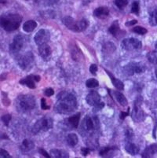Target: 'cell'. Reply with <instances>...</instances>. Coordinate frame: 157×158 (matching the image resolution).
<instances>
[{"label": "cell", "instance_id": "obj_1", "mask_svg": "<svg viewBox=\"0 0 157 158\" xmlns=\"http://www.w3.org/2000/svg\"><path fill=\"white\" fill-rule=\"evenodd\" d=\"M77 101L74 94L68 91H61L57 95L54 110L56 112L62 114H68L76 109Z\"/></svg>", "mask_w": 157, "mask_h": 158}, {"label": "cell", "instance_id": "obj_2", "mask_svg": "<svg viewBox=\"0 0 157 158\" xmlns=\"http://www.w3.org/2000/svg\"><path fill=\"white\" fill-rule=\"evenodd\" d=\"M22 18L19 14H8L2 15L0 19L1 27L6 31H13L19 28Z\"/></svg>", "mask_w": 157, "mask_h": 158}, {"label": "cell", "instance_id": "obj_3", "mask_svg": "<svg viewBox=\"0 0 157 158\" xmlns=\"http://www.w3.org/2000/svg\"><path fill=\"white\" fill-rule=\"evenodd\" d=\"M35 106V97L30 94H23L17 97L16 108L18 112H28L33 110Z\"/></svg>", "mask_w": 157, "mask_h": 158}, {"label": "cell", "instance_id": "obj_4", "mask_svg": "<svg viewBox=\"0 0 157 158\" xmlns=\"http://www.w3.org/2000/svg\"><path fill=\"white\" fill-rule=\"evenodd\" d=\"M54 122L53 120L48 117H43L35 123L32 129L34 134H37L40 131H47L53 127Z\"/></svg>", "mask_w": 157, "mask_h": 158}, {"label": "cell", "instance_id": "obj_5", "mask_svg": "<svg viewBox=\"0 0 157 158\" xmlns=\"http://www.w3.org/2000/svg\"><path fill=\"white\" fill-rule=\"evenodd\" d=\"M99 126H100V123L97 116L90 117V116H86V117L83 120L81 129L86 132L92 131L95 129L98 128Z\"/></svg>", "mask_w": 157, "mask_h": 158}, {"label": "cell", "instance_id": "obj_6", "mask_svg": "<svg viewBox=\"0 0 157 158\" xmlns=\"http://www.w3.org/2000/svg\"><path fill=\"white\" fill-rule=\"evenodd\" d=\"M145 69V65L142 62H130L124 68L125 73L128 76H132L134 73H142Z\"/></svg>", "mask_w": 157, "mask_h": 158}, {"label": "cell", "instance_id": "obj_7", "mask_svg": "<svg viewBox=\"0 0 157 158\" xmlns=\"http://www.w3.org/2000/svg\"><path fill=\"white\" fill-rule=\"evenodd\" d=\"M34 62V55H33L32 52L29 51V52L25 53L23 54L22 56L19 57L18 59V65L23 70H27L31 67V64Z\"/></svg>", "mask_w": 157, "mask_h": 158}, {"label": "cell", "instance_id": "obj_8", "mask_svg": "<svg viewBox=\"0 0 157 158\" xmlns=\"http://www.w3.org/2000/svg\"><path fill=\"white\" fill-rule=\"evenodd\" d=\"M142 42L138 39L127 38L123 40L121 47L126 51H134L142 47Z\"/></svg>", "mask_w": 157, "mask_h": 158}, {"label": "cell", "instance_id": "obj_9", "mask_svg": "<svg viewBox=\"0 0 157 158\" xmlns=\"http://www.w3.org/2000/svg\"><path fill=\"white\" fill-rule=\"evenodd\" d=\"M50 39V34L47 30L41 29L35 34L34 37L35 43L36 45L41 46L43 44H47Z\"/></svg>", "mask_w": 157, "mask_h": 158}, {"label": "cell", "instance_id": "obj_10", "mask_svg": "<svg viewBox=\"0 0 157 158\" xmlns=\"http://www.w3.org/2000/svg\"><path fill=\"white\" fill-rule=\"evenodd\" d=\"M24 45V39L21 35H17L10 45V52L11 54H17L19 52Z\"/></svg>", "mask_w": 157, "mask_h": 158}, {"label": "cell", "instance_id": "obj_11", "mask_svg": "<svg viewBox=\"0 0 157 158\" xmlns=\"http://www.w3.org/2000/svg\"><path fill=\"white\" fill-rule=\"evenodd\" d=\"M40 79H41V77L38 75H29L25 78L20 80V84H23V85H26L31 89H35L36 87L35 82L40 81Z\"/></svg>", "mask_w": 157, "mask_h": 158}, {"label": "cell", "instance_id": "obj_12", "mask_svg": "<svg viewBox=\"0 0 157 158\" xmlns=\"http://www.w3.org/2000/svg\"><path fill=\"white\" fill-rule=\"evenodd\" d=\"M62 22L68 29L72 30L73 31H76V32H80L78 22L75 21L72 17L66 16L62 19Z\"/></svg>", "mask_w": 157, "mask_h": 158}, {"label": "cell", "instance_id": "obj_13", "mask_svg": "<svg viewBox=\"0 0 157 158\" xmlns=\"http://www.w3.org/2000/svg\"><path fill=\"white\" fill-rule=\"evenodd\" d=\"M86 102L88 103L90 106L95 107L96 106L99 104L101 102V96L97 91H91L89 93L86 98Z\"/></svg>", "mask_w": 157, "mask_h": 158}, {"label": "cell", "instance_id": "obj_14", "mask_svg": "<svg viewBox=\"0 0 157 158\" xmlns=\"http://www.w3.org/2000/svg\"><path fill=\"white\" fill-rule=\"evenodd\" d=\"M39 55L43 60L45 61H49L51 57V48L47 44H43L41 46H39Z\"/></svg>", "mask_w": 157, "mask_h": 158}, {"label": "cell", "instance_id": "obj_15", "mask_svg": "<svg viewBox=\"0 0 157 158\" xmlns=\"http://www.w3.org/2000/svg\"><path fill=\"white\" fill-rule=\"evenodd\" d=\"M131 116L135 121H140V120H142L143 119L144 113L142 109H141V105L139 102H138V103L137 102H135L134 108Z\"/></svg>", "mask_w": 157, "mask_h": 158}, {"label": "cell", "instance_id": "obj_16", "mask_svg": "<svg viewBox=\"0 0 157 158\" xmlns=\"http://www.w3.org/2000/svg\"><path fill=\"white\" fill-rule=\"evenodd\" d=\"M109 14V10L106 6H101L93 10V16L98 18H105Z\"/></svg>", "mask_w": 157, "mask_h": 158}, {"label": "cell", "instance_id": "obj_17", "mask_svg": "<svg viewBox=\"0 0 157 158\" xmlns=\"http://www.w3.org/2000/svg\"><path fill=\"white\" fill-rule=\"evenodd\" d=\"M157 153V144H152L149 146L144 150L142 157H151Z\"/></svg>", "mask_w": 157, "mask_h": 158}, {"label": "cell", "instance_id": "obj_18", "mask_svg": "<svg viewBox=\"0 0 157 158\" xmlns=\"http://www.w3.org/2000/svg\"><path fill=\"white\" fill-rule=\"evenodd\" d=\"M50 154L52 157L55 158H68L69 157V154L68 152L62 149H51L50 152Z\"/></svg>", "mask_w": 157, "mask_h": 158}, {"label": "cell", "instance_id": "obj_19", "mask_svg": "<svg viewBox=\"0 0 157 158\" xmlns=\"http://www.w3.org/2000/svg\"><path fill=\"white\" fill-rule=\"evenodd\" d=\"M125 150H126L127 153H129L131 155H136L139 153V147L138 146L134 144L133 143H130V142H127L126 144L125 145Z\"/></svg>", "mask_w": 157, "mask_h": 158}, {"label": "cell", "instance_id": "obj_20", "mask_svg": "<svg viewBox=\"0 0 157 158\" xmlns=\"http://www.w3.org/2000/svg\"><path fill=\"white\" fill-rule=\"evenodd\" d=\"M80 113H78L77 114L74 115V116L69 117L67 119L68 124L72 128H77L78 125H79V123H80Z\"/></svg>", "mask_w": 157, "mask_h": 158}, {"label": "cell", "instance_id": "obj_21", "mask_svg": "<svg viewBox=\"0 0 157 158\" xmlns=\"http://www.w3.org/2000/svg\"><path fill=\"white\" fill-rule=\"evenodd\" d=\"M34 147L35 144L32 141L29 140V139H24L21 146V151L24 152V153H27V152H29L30 150L34 149Z\"/></svg>", "mask_w": 157, "mask_h": 158}, {"label": "cell", "instance_id": "obj_22", "mask_svg": "<svg viewBox=\"0 0 157 158\" xmlns=\"http://www.w3.org/2000/svg\"><path fill=\"white\" fill-rule=\"evenodd\" d=\"M37 27V23L33 20L26 21L23 25V30L25 32H31Z\"/></svg>", "mask_w": 157, "mask_h": 158}, {"label": "cell", "instance_id": "obj_23", "mask_svg": "<svg viewBox=\"0 0 157 158\" xmlns=\"http://www.w3.org/2000/svg\"><path fill=\"white\" fill-rule=\"evenodd\" d=\"M106 72H107V73L109 74V77H110L111 81H112V83L113 84V85L115 86V87L119 90H123V89H124V84H123V82L120 81V80H118V79H116L115 77H113V76H112V75L109 73V72H108V71H106Z\"/></svg>", "mask_w": 157, "mask_h": 158}, {"label": "cell", "instance_id": "obj_24", "mask_svg": "<svg viewBox=\"0 0 157 158\" xmlns=\"http://www.w3.org/2000/svg\"><path fill=\"white\" fill-rule=\"evenodd\" d=\"M113 95L114 98L116 99V101L119 103L122 106H127V100L125 98V96L123 95L122 93L118 92V91H114L113 92Z\"/></svg>", "mask_w": 157, "mask_h": 158}, {"label": "cell", "instance_id": "obj_25", "mask_svg": "<svg viewBox=\"0 0 157 158\" xmlns=\"http://www.w3.org/2000/svg\"><path fill=\"white\" fill-rule=\"evenodd\" d=\"M109 31L112 34V35L117 37V35L119 34V32L120 31V28H119V22L117 21H115L114 22L112 23V25L110 26V28H109Z\"/></svg>", "mask_w": 157, "mask_h": 158}, {"label": "cell", "instance_id": "obj_26", "mask_svg": "<svg viewBox=\"0 0 157 158\" xmlns=\"http://www.w3.org/2000/svg\"><path fill=\"white\" fill-rule=\"evenodd\" d=\"M66 142H67L68 146H75L77 145L78 142H79V139H78V136L76 134H69L68 135L67 138H66Z\"/></svg>", "mask_w": 157, "mask_h": 158}, {"label": "cell", "instance_id": "obj_27", "mask_svg": "<svg viewBox=\"0 0 157 158\" xmlns=\"http://www.w3.org/2000/svg\"><path fill=\"white\" fill-rule=\"evenodd\" d=\"M116 47L114 44L109 42L106 43V44L103 46V49H102V50H103V52L105 53V54H112V53L116 51Z\"/></svg>", "mask_w": 157, "mask_h": 158}, {"label": "cell", "instance_id": "obj_28", "mask_svg": "<svg viewBox=\"0 0 157 158\" xmlns=\"http://www.w3.org/2000/svg\"><path fill=\"white\" fill-rule=\"evenodd\" d=\"M116 147H105L101 149L100 156H109V154L116 150Z\"/></svg>", "mask_w": 157, "mask_h": 158}, {"label": "cell", "instance_id": "obj_29", "mask_svg": "<svg viewBox=\"0 0 157 158\" xmlns=\"http://www.w3.org/2000/svg\"><path fill=\"white\" fill-rule=\"evenodd\" d=\"M147 58L149 60V62L152 63V64H157V51H152L149 52L147 54Z\"/></svg>", "mask_w": 157, "mask_h": 158}, {"label": "cell", "instance_id": "obj_30", "mask_svg": "<svg viewBox=\"0 0 157 158\" xmlns=\"http://www.w3.org/2000/svg\"><path fill=\"white\" fill-rule=\"evenodd\" d=\"M149 23L153 26H157V7L152 12L149 18Z\"/></svg>", "mask_w": 157, "mask_h": 158}, {"label": "cell", "instance_id": "obj_31", "mask_svg": "<svg viewBox=\"0 0 157 158\" xmlns=\"http://www.w3.org/2000/svg\"><path fill=\"white\" fill-rule=\"evenodd\" d=\"M78 25H79V30L80 32L87 28V27L89 26V21L86 19H82L81 21H78Z\"/></svg>", "mask_w": 157, "mask_h": 158}, {"label": "cell", "instance_id": "obj_32", "mask_svg": "<svg viewBox=\"0 0 157 158\" xmlns=\"http://www.w3.org/2000/svg\"><path fill=\"white\" fill-rule=\"evenodd\" d=\"M140 12V2L139 1H134L131 6V13L138 15Z\"/></svg>", "mask_w": 157, "mask_h": 158}, {"label": "cell", "instance_id": "obj_33", "mask_svg": "<svg viewBox=\"0 0 157 158\" xmlns=\"http://www.w3.org/2000/svg\"><path fill=\"white\" fill-rule=\"evenodd\" d=\"M98 85V81L97 80H95V79H89L86 82V86L88 88H94V87H97Z\"/></svg>", "mask_w": 157, "mask_h": 158}, {"label": "cell", "instance_id": "obj_34", "mask_svg": "<svg viewBox=\"0 0 157 158\" xmlns=\"http://www.w3.org/2000/svg\"><path fill=\"white\" fill-rule=\"evenodd\" d=\"M115 4L120 10H123L128 4V0H115Z\"/></svg>", "mask_w": 157, "mask_h": 158}, {"label": "cell", "instance_id": "obj_35", "mask_svg": "<svg viewBox=\"0 0 157 158\" xmlns=\"http://www.w3.org/2000/svg\"><path fill=\"white\" fill-rule=\"evenodd\" d=\"M132 31L134 32L137 33V34H139V35H145L147 33V29L146 28H143V27H141V26H138V27H135L132 29Z\"/></svg>", "mask_w": 157, "mask_h": 158}, {"label": "cell", "instance_id": "obj_36", "mask_svg": "<svg viewBox=\"0 0 157 158\" xmlns=\"http://www.w3.org/2000/svg\"><path fill=\"white\" fill-rule=\"evenodd\" d=\"M11 119H12V116L10 114H6L2 116V121L3 122L6 126L9 125V123L10 122Z\"/></svg>", "mask_w": 157, "mask_h": 158}, {"label": "cell", "instance_id": "obj_37", "mask_svg": "<svg viewBox=\"0 0 157 158\" xmlns=\"http://www.w3.org/2000/svg\"><path fill=\"white\" fill-rule=\"evenodd\" d=\"M38 1L43 4L50 6V5H54V4L57 3L59 0H38Z\"/></svg>", "mask_w": 157, "mask_h": 158}, {"label": "cell", "instance_id": "obj_38", "mask_svg": "<svg viewBox=\"0 0 157 158\" xmlns=\"http://www.w3.org/2000/svg\"><path fill=\"white\" fill-rule=\"evenodd\" d=\"M41 108H42V110H47L50 109V106L47 104V101H46L45 98L41 99Z\"/></svg>", "mask_w": 157, "mask_h": 158}, {"label": "cell", "instance_id": "obj_39", "mask_svg": "<svg viewBox=\"0 0 157 158\" xmlns=\"http://www.w3.org/2000/svg\"><path fill=\"white\" fill-rule=\"evenodd\" d=\"M44 94H45V95L47 97H50V96H52L54 94V89L50 88H50H47L45 90V91H44Z\"/></svg>", "mask_w": 157, "mask_h": 158}, {"label": "cell", "instance_id": "obj_40", "mask_svg": "<svg viewBox=\"0 0 157 158\" xmlns=\"http://www.w3.org/2000/svg\"><path fill=\"white\" fill-rule=\"evenodd\" d=\"M39 152L40 154H42V156H45V157H47V158H50V156H50V154H49V153H47L46 150H44L43 148H39Z\"/></svg>", "mask_w": 157, "mask_h": 158}, {"label": "cell", "instance_id": "obj_41", "mask_svg": "<svg viewBox=\"0 0 157 158\" xmlns=\"http://www.w3.org/2000/svg\"><path fill=\"white\" fill-rule=\"evenodd\" d=\"M90 149H89V148L83 147V148H82V149H81V153L84 156H86L87 155H89V154H90Z\"/></svg>", "mask_w": 157, "mask_h": 158}, {"label": "cell", "instance_id": "obj_42", "mask_svg": "<svg viewBox=\"0 0 157 158\" xmlns=\"http://www.w3.org/2000/svg\"><path fill=\"white\" fill-rule=\"evenodd\" d=\"M97 66L94 64H91L90 67V72L91 73V74L95 75L96 74V73H97Z\"/></svg>", "mask_w": 157, "mask_h": 158}, {"label": "cell", "instance_id": "obj_43", "mask_svg": "<svg viewBox=\"0 0 157 158\" xmlns=\"http://www.w3.org/2000/svg\"><path fill=\"white\" fill-rule=\"evenodd\" d=\"M0 156H1V157H11V156H10V154H9L8 152H6V150H4V149H0Z\"/></svg>", "mask_w": 157, "mask_h": 158}, {"label": "cell", "instance_id": "obj_44", "mask_svg": "<svg viewBox=\"0 0 157 158\" xmlns=\"http://www.w3.org/2000/svg\"><path fill=\"white\" fill-rule=\"evenodd\" d=\"M129 115V111H127L126 113V112H121V115H120V118L122 119V120H124L125 118H126V116Z\"/></svg>", "mask_w": 157, "mask_h": 158}, {"label": "cell", "instance_id": "obj_45", "mask_svg": "<svg viewBox=\"0 0 157 158\" xmlns=\"http://www.w3.org/2000/svg\"><path fill=\"white\" fill-rule=\"evenodd\" d=\"M137 22H138L137 20H133V21H128V22H126L125 24H126V26H131V25H134V24H137Z\"/></svg>", "mask_w": 157, "mask_h": 158}, {"label": "cell", "instance_id": "obj_46", "mask_svg": "<svg viewBox=\"0 0 157 158\" xmlns=\"http://www.w3.org/2000/svg\"><path fill=\"white\" fill-rule=\"evenodd\" d=\"M93 1H94V0H83V5H88V4H90Z\"/></svg>", "mask_w": 157, "mask_h": 158}, {"label": "cell", "instance_id": "obj_47", "mask_svg": "<svg viewBox=\"0 0 157 158\" xmlns=\"http://www.w3.org/2000/svg\"><path fill=\"white\" fill-rule=\"evenodd\" d=\"M155 50L157 51V41H156V43H155Z\"/></svg>", "mask_w": 157, "mask_h": 158}, {"label": "cell", "instance_id": "obj_48", "mask_svg": "<svg viewBox=\"0 0 157 158\" xmlns=\"http://www.w3.org/2000/svg\"><path fill=\"white\" fill-rule=\"evenodd\" d=\"M155 77H156V79H157V68L156 69H155Z\"/></svg>", "mask_w": 157, "mask_h": 158}]
</instances>
